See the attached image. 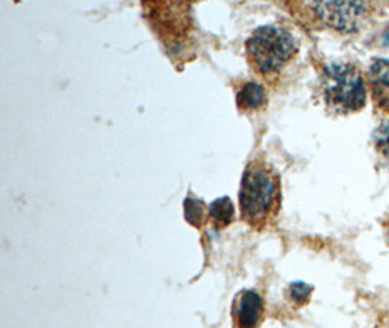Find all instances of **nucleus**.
Here are the masks:
<instances>
[{
    "mask_svg": "<svg viewBox=\"0 0 389 328\" xmlns=\"http://www.w3.org/2000/svg\"><path fill=\"white\" fill-rule=\"evenodd\" d=\"M281 182L276 169L261 157L246 165L239 187L241 219L254 231H264L279 215Z\"/></svg>",
    "mask_w": 389,
    "mask_h": 328,
    "instance_id": "1",
    "label": "nucleus"
},
{
    "mask_svg": "<svg viewBox=\"0 0 389 328\" xmlns=\"http://www.w3.org/2000/svg\"><path fill=\"white\" fill-rule=\"evenodd\" d=\"M266 90L257 82H246L237 94L238 107L245 113L259 110L266 104Z\"/></svg>",
    "mask_w": 389,
    "mask_h": 328,
    "instance_id": "7",
    "label": "nucleus"
},
{
    "mask_svg": "<svg viewBox=\"0 0 389 328\" xmlns=\"http://www.w3.org/2000/svg\"><path fill=\"white\" fill-rule=\"evenodd\" d=\"M369 81L375 101L379 107L389 111V60H375L369 69Z\"/></svg>",
    "mask_w": 389,
    "mask_h": 328,
    "instance_id": "6",
    "label": "nucleus"
},
{
    "mask_svg": "<svg viewBox=\"0 0 389 328\" xmlns=\"http://www.w3.org/2000/svg\"><path fill=\"white\" fill-rule=\"evenodd\" d=\"M264 320V300L257 291L243 289L232 304L233 328H258Z\"/></svg>",
    "mask_w": 389,
    "mask_h": 328,
    "instance_id": "5",
    "label": "nucleus"
},
{
    "mask_svg": "<svg viewBox=\"0 0 389 328\" xmlns=\"http://www.w3.org/2000/svg\"><path fill=\"white\" fill-rule=\"evenodd\" d=\"M309 292H310V289L306 284H303V283L293 284V287H292V296H293V299L299 300V302H303L309 296Z\"/></svg>",
    "mask_w": 389,
    "mask_h": 328,
    "instance_id": "11",
    "label": "nucleus"
},
{
    "mask_svg": "<svg viewBox=\"0 0 389 328\" xmlns=\"http://www.w3.org/2000/svg\"><path fill=\"white\" fill-rule=\"evenodd\" d=\"M373 140L378 152L389 161V124H382L376 128Z\"/></svg>",
    "mask_w": 389,
    "mask_h": 328,
    "instance_id": "10",
    "label": "nucleus"
},
{
    "mask_svg": "<svg viewBox=\"0 0 389 328\" xmlns=\"http://www.w3.org/2000/svg\"><path fill=\"white\" fill-rule=\"evenodd\" d=\"M186 219L191 223L192 226L201 229L207 222H209V207L200 199L194 197H187L184 202Z\"/></svg>",
    "mask_w": 389,
    "mask_h": 328,
    "instance_id": "9",
    "label": "nucleus"
},
{
    "mask_svg": "<svg viewBox=\"0 0 389 328\" xmlns=\"http://www.w3.org/2000/svg\"><path fill=\"white\" fill-rule=\"evenodd\" d=\"M314 9L328 26L343 32L357 31L368 15V5L361 2H321Z\"/></svg>",
    "mask_w": 389,
    "mask_h": 328,
    "instance_id": "4",
    "label": "nucleus"
},
{
    "mask_svg": "<svg viewBox=\"0 0 389 328\" xmlns=\"http://www.w3.org/2000/svg\"><path fill=\"white\" fill-rule=\"evenodd\" d=\"M321 92L326 104L335 113H355L366 104V86L361 73L352 64H330L321 76Z\"/></svg>",
    "mask_w": 389,
    "mask_h": 328,
    "instance_id": "3",
    "label": "nucleus"
},
{
    "mask_svg": "<svg viewBox=\"0 0 389 328\" xmlns=\"http://www.w3.org/2000/svg\"><path fill=\"white\" fill-rule=\"evenodd\" d=\"M386 39H388V41H389V32H388V35H386Z\"/></svg>",
    "mask_w": 389,
    "mask_h": 328,
    "instance_id": "12",
    "label": "nucleus"
},
{
    "mask_svg": "<svg viewBox=\"0 0 389 328\" xmlns=\"http://www.w3.org/2000/svg\"><path fill=\"white\" fill-rule=\"evenodd\" d=\"M293 35L279 25L257 28L245 43V55L251 69L264 79L279 75L296 55Z\"/></svg>",
    "mask_w": 389,
    "mask_h": 328,
    "instance_id": "2",
    "label": "nucleus"
},
{
    "mask_svg": "<svg viewBox=\"0 0 389 328\" xmlns=\"http://www.w3.org/2000/svg\"><path fill=\"white\" fill-rule=\"evenodd\" d=\"M235 219V206L229 197H220L209 206V222L215 229H225Z\"/></svg>",
    "mask_w": 389,
    "mask_h": 328,
    "instance_id": "8",
    "label": "nucleus"
}]
</instances>
